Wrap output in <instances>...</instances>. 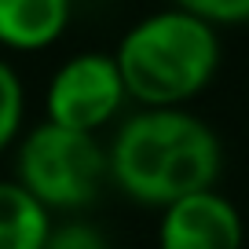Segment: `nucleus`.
<instances>
[{
    "label": "nucleus",
    "instance_id": "nucleus-6",
    "mask_svg": "<svg viewBox=\"0 0 249 249\" xmlns=\"http://www.w3.org/2000/svg\"><path fill=\"white\" fill-rule=\"evenodd\" d=\"M73 0H0V44L4 48H48L62 37Z\"/></svg>",
    "mask_w": 249,
    "mask_h": 249
},
{
    "label": "nucleus",
    "instance_id": "nucleus-1",
    "mask_svg": "<svg viewBox=\"0 0 249 249\" xmlns=\"http://www.w3.org/2000/svg\"><path fill=\"white\" fill-rule=\"evenodd\" d=\"M110 179L143 205H172L176 198L216 187L224 143L205 117L183 107H140L114 128L107 143Z\"/></svg>",
    "mask_w": 249,
    "mask_h": 249
},
{
    "label": "nucleus",
    "instance_id": "nucleus-5",
    "mask_svg": "<svg viewBox=\"0 0 249 249\" xmlns=\"http://www.w3.org/2000/svg\"><path fill=\"white\" fill-rule=\"evenodd\" d=\"M246 246V220L238 205L209 187L198 195L176 198L161 209L158 249H242Z\"/></svg>",
    "mask_w": 249,
    "mask_h": 249
},
{
    "label": "nucleus",
    "instance_id": "nucleus-9",
    "mask_svg": "<svg viewBox=\"0 0 249 249\" xmlns=\"http://www.w3.org/2000/svg\"><path fill=\"white\" fill-rule=\"evenodd\" d=\"M44 249H110V238L88 220H62V224H52L48 231Z\"/></svg>",
    "mask_w": 249,
    "mask_h": 249
},
{
    "label": "nucleus",
    "instance_id": "nucleus-8",
    "mask_svg": "<svg viewBox=\"0 0 249 249\" xmlns=\"http://www.w3.org/2000/svg\"><path fill=\"white\" fill-rule=\"evenodd\" d=\"M26 114V88L18 70L0 55V150H8V143H15L18 128H22Z\"/></svg>",
    "mask_w": 249,
    "mask_h": 249
},
{
    "label": "nucleus",
    "instance_id": "nucleus-7",
    "mask_svg": "<svg viewBox=\"0 0 249 249\" xmlns=\"http://www.w3.org/2000/svg\"><path fill=\"white\" fill-rule=\"evenodd\" d=\"M52 213L18 179L0 176V249H44Z\"/></svg>",
    "mask_w": 249,
    "mask_h": 249
},
{
    "label": "nucleus",
    "instance_id": "nucleus-3",
    "mask_svg": "<svg viewBox=\"0 0 249 249\" xmlns=\"http://www.w3.org/2000/svg\"><path fill=\"white\" fill-rule=\"evenodd\" d=\"M15 179L48 213L85 209L110 179L107 143L95 132L66 128V124L44 117L18 143Z\"/></svg>",
    "mask_w": 249,
    "mask_h": 249
},
{
    "label": "nucleus",
    "instance_id": "nucleus-10",
    "mask_svg": "<svg viewBox=\"0 0 249 249\" xmlns=\"http://www.w3.org/2000/svg\"><path fill=\"white\" fill-rule=\"evenodd\" d=\"M176 8H187L195 15L216 22H246L249 18V0H172Z\"/></svg>",
    "mask_w": 249,
    "mask_h": 249
},
{
    "label": "nucleus",
    "instance_id": "nucleus-2",
    "mask_svg": "<svg viewBox=\"0 0 249 249\" xmlns=\"http://www.w3.org/2000/svg\"><path fill=\"white\" fill-rule=\"evenodd\" d=\"M124 88L143 107H183L220 66V33L187 8H158L136 18L114 48Z\"/></svg>",
    "mask_w": 249,
    "mask_h": 249
},
{
    "label": "nucleus",
    "instance_id": "nucleus-4",
    "mask_svg": "<svg viewBox=\"0 0 249 249\" xmlns=\"http://www.w3.org/2000/svg\"><path fill=\"white\" fill-rule=\"evenodd\" d=\"M128 88L114 52H73L55 66L44 88V114L66 128L95 132L114 114H121Z\"/></svg>",
    "mask_w": 249,
    "mask_h": 249
}]
</instances>
